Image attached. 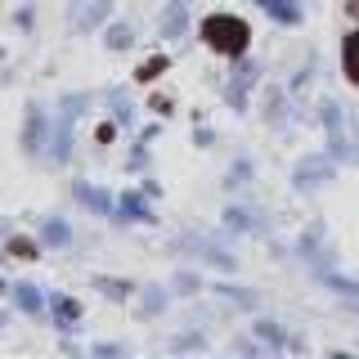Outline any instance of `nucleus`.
I'll use <instances>...</instances> for the list:
<instances>
[{
    "instance_id": "obj_16",
    "label": "nucleus",
    "mask_w": 359,
    "mask_h": 359,
    "mask_svg": "<svg viewBox=\"0 0 359 359\" xmlns=\"http://www.w3.org/2000/svg\"><path fill=\"white\" fill-rule=\"evenodd\" d=\"M175 287H180V292H198V278H194V274H180Z\"/></svg>"
},
{
    "instance_id": "obj_8",
    "label": "nucleus",
    "mask_w": 359,
    "mask_h": 359,
    "mask_svg": "<svg viewBox=\"0 0 359 359\" xmlns=\"http://www.w3.org/2000/svg\"><path fill=\"white\" fill-rule=\"evenodd\" d=\"M166 72V59H162V54H157V59H149V63H144L140 67V72H135V76H140V81H157V76H162Z\"/></svg>"
},
{
    "instance_id": "obj_9",
    "label": "nucleus",
    "mask_w": 359,
    "mask_h": 359,
    "mask_svg": "<svg viewBox=\"0 0 359 359\" xmlns=\"http://www.w3.org/2000/svg\"><path fill=\"white\" fill-rule=\"evenodd\" d=\"M121 211H126L130 220H149V207H144V202L135 198V194H126V198H121Z\"/></svg>"
},
{
    "instance_id": "obj_14",
    "label": "nucleus",
    "mask_w": 359,
    "mask_h": 359,
    "mask_svg": "<svg viewBox=\"0 0 359 359\" xmlns=\"http://www.w3.org/2000/svg\"><path fill=\"white\" fill-rule=\"evenodd\" d=\"M323 278H328V283L341 292V297H359V283H351V278H337V274H323Z\"/></svg>"
},
{
    "instance_id": "obj_12",
    "label": "nucleus",
    "mask_w": 359,
    "mask_h": 359,
    "mask_svg": "<svg viewBox=\"0 0 359 359\" xmlns=\"http://www.w3.org/2000/svg\"><path fill=\"white\" fill-rule=\"evenodd\" d=\"M162 32H166V36L184 32V9H171V14H166V22H162Z\"/></svg>"
},
{
    "instance_id": "obj_5",
    "label": "nucleus",
    "mask_w": 359,
    "mask_h": 359,
    "mask_svg": "<svg viewBox=\"0 0 359 359\" xmlns=\"http://www.w3.org/2000/svg\"><path fill=\"white\" fill-rule=\"evenodd\" d=\"M256 5L265 9V14H274L278 22H297L301 14H297V5H292V0H256Z\"/></svg>"
},
{
    "instance_id": "obj_7",
    "label": "nucleus",
    "mask_w": 359,
    "mask_h": 359,
    "mask_svg": "<svg viewBox=\"0 0 359 359\" xmlns=\"http://www.w3.org/2000/svg\"><path fill=\"white\" fill-rule=\"evenodd\" d=\"M104 9H108V0H90L81 14H76V22H81V27H95V22L104 18Z\"/></svg>"
},
{
    "instance_id": "obj_10",
    "label": "nucleus",
    "mask_w": 359,
    "mask_h": 359,
    "mask_svg": "<svg viewBox=\"0 0 359 359\" xmlns=\"http://www.w3.org/2000/svg\"><path fill=\"white\" fill-rule=\"evenodd\" d=\"M130 27H108V45H112V50H130Z\"/></svg>"
},
{
    "instance_id": "obj_11",
    "label": "nucleus",
    "mask_w": 359,
    "mask_h": 359,
    "mask_svg": "<svg viewBox=\"0 0 359 359\" xmlns=\"http://www.w3.org/2000/svg\"><path fill=\"white\" fill-rule=\"evenodd\" d=\"M18 306H22V310H36V306H41V292L22 283V287H18Z\"/></svg>"
},
{
    "instance_id": "obj_18",
    "label": "nucleus",
    "mask_w": 359,
    "mask_h": 359,
    "mask_svg": "<svg viewBox=\"0 0 359 359\" xmlns=\"http://www.w3.org/2000/svg\"><path fill=\"white\" fill-rule=\"evenodd\" d=\"M0 292H5V283H0Z\"/></svg>"
},
{
    "instance_id": "obj_6",
    "label": "nucleus",
    "mask_w": 359,
    "mask_h": 359,
    "mask_svg": "<svg viewBox=\"0 0 359 359\" xmlns=\"http://www.w3.org/2000/svg\"><path fill=\"white\" fill-rule=\"evenodd\" d=\"M54 314H59V328H72L76 314H81V306H76L72 297H59V301H54Z\"/></svg>"
},
{
    "instance_id": "obj_1",
    "label": "nucleus",
    "mask_w": 359,
    "mask_h": 359,
    "mask_svg": "<svg viewBox=\"0 0 359 359\" xmlns=\"http://www.w3.org/2000/svg\"><path fill=\"white\" fill-rule=\"evenodd\" d=\"M202 36H207V45H211L216 54H233V59H238V54L247 50V36H252V32H247V22H243V18H233V14H216V18L202 22Z\"/></svg>"
},
{
    "instance_id": "obj_15",
    "label": "nucleus",
    "mask_w": 359,
    "mask_h": 359,
    "mask_svg": "<svg viewBox=\"0 0 359 359\" xmlns=\"http://www.w3.org/2000/svg\"><path fill=\"white\" fill-rule=\"evenodd\" d=\"M76 194H81V198L90 202V207H99V211H108V198H104V194H95V189H86V184H81V189H76Z\"/></svg>"
},
{
    "instance_id": "obj_4",
    "label": "nucleus",
    "mask_w": 359,
    "mask_h": 359,
    "mask_svg": "<svg viewBox=\"0 0 359 359\" xmlns=\"http://www.w3.org/2000/svg\"><path fill=\"white\" fill-rule=\"evenodd\" d=\"M341 63H346V81L359 86V32H355V36H346V45H341Z\"/></svg>"
},
{
    "instance_id": "obj_3",
    "label": "nucleus",
    "mask_w": 359,
    "mask_h": 359,
    "mask_svg": "<svg viewBox=\"0 0 359 359\" xmlns=\"http://www.w3.org/2000/svg\"><path fill=\"white\" fill-rule=\"evenodd\" d=\"M252 81H256V67H252V63H243V67H238V76H233V86H229V104H233V108H243V104H247V86H252Z\"/></svg>"
},
{
    "instance_id": "obj_13",
    "label": "nucleus",
    "mask_w": 359,
    "mask_h": 359,
    "mask_svg": "<svg viewBox=\"0 0 359 359\" xmlns=\"http://www.w3.org/2000/svg\"><path fill=\"white\" fill-rule=\"evenodd\" d=\"M9 252L22 256V261H32V256H36V243H32V238H14V243H9Z\"/></svg>"
},
{
    "instance_id": "obj_2",
    "label": "nucleus",
    "mask_w": 359,
    "mask_h": 359,
    "mask_svg": "<svg viewBox=\"0 0 359 359\" xmlns=\"http://www.w3.org/2000/svg\"><path fill=\"white\" fill-rule=\"evenodd\" d=\"M323 180H332V166L323 162V157H310V162L297 166V189H314V184H323Z\"/></svg>"
},
{
    "instance_id": "obj_17",
    "label": "nucleus",
    "mask_w": 359,
    "mask_h": 359,
    "mask_svg": "<svg viewBox=\"0 0 359 359\" xmlns=\"http://www.w3.org/2000/svg\"><path fill=\"white\" fill-rule=\"evenodd\" d=\"M346 9H351V14H355V18H359V0H351V5H346Z\"/></svg>"
}]
</instances>
